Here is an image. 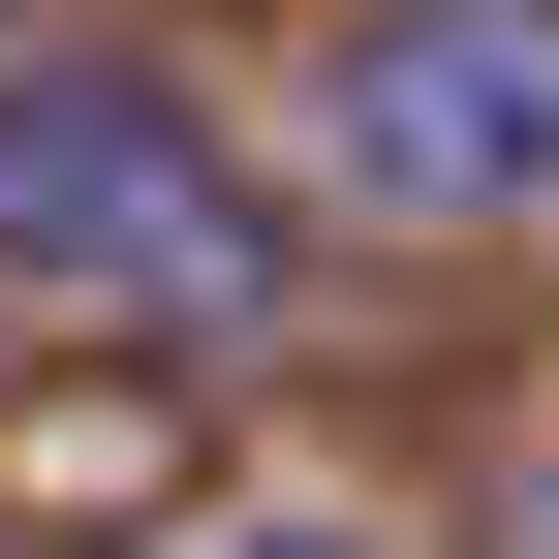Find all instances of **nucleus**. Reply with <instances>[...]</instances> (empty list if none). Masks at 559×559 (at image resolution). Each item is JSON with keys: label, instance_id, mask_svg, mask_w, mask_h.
Returning a JSON list of instances; mask_svg holds the SVG:
<instances>
[{"label": "nucleus", "instance_id": "nucleus-1", "mask_svg": "<svg viewBox=\"0 0 559 559\" xmlns=\"http://www.w3.org/2000/svg\"><path fill=\"white\" fill-rule=\"evenodd\" d=\"M0 280H32V311L249 342V311H280V218L218 187V124H187L156 62H0Z\"/></svg>", "mask_w": 559, "mask_h": 559}, {"label": "nucleus", "instance_id": "nucleus-2", "mask_svg": "<svg viewBox=\"0 0 559 559\" xmlns=\"http://www.w3.org/2000/svg\"><path fill=\"white\" fill-rule=\"evenodd\" d=\"M311 156L373 218H436V249L559 218V0H342L311 32Z\"/></svg>", "mask_w": 559, "mask_h": 559}, {"label": "nucleus", "instance_id": "nucleus-3", "mask_svg": "<svg viewBox=\"0 0 559 559\" xmlns=\"http://www.w3.org/2000/svg\"><path fill=\"white\" fill-rule=\"evenodd\" d=\"M249 559H373V528H249Z\"/></svg>", "mask_w": 559, "mask_h": 559}]
</instances>
